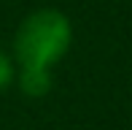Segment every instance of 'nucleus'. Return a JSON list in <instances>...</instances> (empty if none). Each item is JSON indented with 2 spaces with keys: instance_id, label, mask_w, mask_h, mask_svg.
Masks as SVG:
<instances>
[{
  "instance_id": "obj_3",
  "label": "nucleus",
  "mask_w": 132,
  "mask_h": 130,
  "mask_svg": "<svg viewBox=\"0 0 132 130\" xmlns=\"http://www.w3.org/2000/svg\"><path fill=\"white\" fill-rule=\"evenodd\" d=\"M11 79H14V68H11V60L3 54V52H0V90H3V87L8 84Z\"/></svg>"
},
{
  "instance_id": "obj_2",
  "label": "nucleus",
  "mask_w": 132,
  "mask_h": 130,
  "mask_svg": "<svg viewBox=\"0 0 132 130\" xmlns=\"http://www.w3.org/2000/svg\"><path fill=\"white\" fill-rule=\"evenodd\" d=\"M19 84H22V92L30 98H40L49 92L51 87V73L43 68H22L19 73Z\"/></svg>"
},
{
  "instance_id": "obj_1",
  "label": "nucleus",
  "mask_w": 132,
  "mask_h": 130,
  "mask_svg": "<svg viewBox=\"0 0 132 130\" xmlns=\"http://www.w3.org/2000/svg\"><path fill=\"white\" fill-rule=\"evenodd\" d=\"M70 38H73V30L65 14L54 8L30 14L19 25L14 41V54L19 60V68L49 70V65H54L70 49Z\"/></svg>"
}]
</instances>
